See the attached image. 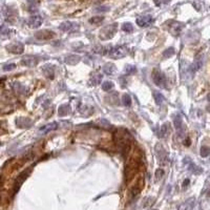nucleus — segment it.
Instances as JSON below:
<instances>
[{"label": "nucleus", "mask_w": 210, "mask_h": 210, "mask_svg": "<svg viewBox=\"0 0 210 210\" xmlns=\"http://www.w3.org/2000/svg\"><path fill=\"white\" fill-rule=\"evenodd\" d=\"M43 22V19H42L41 16H32L28 21V24L31 29H38L39 26L42 24Z\"/></svg>", "instance_id": "13"}, {"label": "nucleus", "mask_w": 210, "mask_h": 210, "mask_svg": "<svg viewBox=\"0 0 210 210\" xmlns=\"http://www.w3.org/2000/svg\"><path fill=\"white\" fill-rule=\"evenodd\" d=\"M108 10V8H106V7H102V8H98L97 10V12H105V11H107Z\"/></svg>", "instance_id": "36"}, {"label": "nucleus", "mask_w": 210, "mask_h": 210, "mask_svg": "<svg viewBox=\"0 0 210 210\" xmlns=\"http://www.w3.org/2000/svg\"><path fill=\"white\" fill-rule=\"evenodd\" d=\"M122 29L124 32H126V33H131V32L134 31V26H133V24H131V23L126 22V23H124V24L122 25Z\"/></svg>", "instance_id": "27"}, {"label": "nucleus", "mask_w": 210, "mask_h": 210, "mask_svg": "<svg viewBox=\"0 0 210 210\" xmlns=\"http://www.w3.org/2000/svg\"><path fill=\"white\" fill-rule=\"evenodd\" d=\"M173 125H175V128L176 130V133L179 134V136H182L183 134V121H182V118L180 116H176L175 117V119H173Z\"/></svg>", "instance_id": "16"}, {"label": "nucleus", "mask_w": 210, "mask_h": 210, "mask_svg": "<svg viewBox=\"0 0 210 210\" xmlns=\"http://www.w3.org/2000/svg\"><path fill=\"white\" fill-rule=\"evenodd\" d=\"M143 186H144V180L141 178L140 180H138L136 184H134L133 187H131V190H130L131 197H136L138 194H140V192L142 191Z\"/></svg>", "instance_id": "12"}, {"label": "nucleus", "mask_w": 210, "mask_h": 210, "mask_svg": "<svg viewBox=\"0 0 210 210\" xmlns=\"http://www.w3.org/2000/svg\"><path fill=\"white\" fill-rule=\"evenodd\" d=\"M166 133H167V124H164L163 126H162V128H161V134H160V137L161 138H163L165 134H166Z\"/></svg>", "instance_id": "35"}, {"label": "nucleus", "mask_w": 210, "mask_h": 210, "mask_svg": "<svg viewBox=\"0 0 210 210\" xmlns=\"http://www.w3.org/2000/svg\"><path fill=\"white\" fill-rule=\"evenodd\" d=\"M16 124L20 128H26L32 124V122L29 119H17Z\"/></svg>", "instance_id": "21"}, {"label": "nucleus", "mask_w": 210, "mask_h": 210, "mask_svg": "<svg viewBox=\"0 0 210 210\" xmlns=\"http://www.w3.org/2000/svg\"><path fill=\"white\" fill-rule=\"evenodd\" d=\"M117 32V24H110L107 25L105 28L102 29V31L100 32V38L102 40H108V39H112L113 36H115Z\"/></svg>", "instance_id": "4"}, {"label": "nucleus", "mask_w": 210, "mask_h": 210, "mask_svg": "<svg viewBox=\"0 0 210 210\" xmlns=\"http://www.w3.org/2000/svg\"><path fill=\"white\" fill-rule=\"evenodd\" d=\"M154 1H155V3L158 5V7H161V5H163V4L169 3L170 0H154Z\"/></svg>", "instance_id": "33"}, {"label": "nucleus", "mask_w": 210, "mask_h": 210, "mask_svg": "<svg viewBox=\"0 0 210 210\" xmlns=\"http://www.w3.org/2000/svg\"><path fill=\"white\" fill-rule=\"evenodd\" d=\"M127 47H126L125 45H120V46H116L115 49L110 50H109V57L113 59H121L123 58V57H125L126 55H127Z\"/></svg>", "instance_id": "5"}, {"label": "nucleus", "mask_w": 210, "mask_h": 210, "mask_svg": "<svg viewBox=\"0 0 210 210\" xmlns=\"http://www.w3.org/2000/svg\"><path fill=\"white\" fill-rule=\"evenodd\" d=\"M29 173H31V168H28V169L23 170V171L17 176L16 180H15V182H14L13 190H12V197H14L15 194H16L18 191H19L21 185L23 184V182H24L26 180V178H28V176H29Z\"/></svg>", "instance_id": "2"}, {"label": "nucleus", "mask_w": 210, "mask_h": 210, "mask_svg": "<svg viewBox=\"0 0 210 210\" xmlns=\"http://www.w3.org/2000/svg\"><path fill=\"white\" fill-rule=\"evenodd\" d=\"M208 100H209V101H210V95H209V96H208Z\"/></svg>", "instance_id": "38"}, {"label": "nucleus", "mask_w": 210, "mask_h": 210, "mask_svg": "<svg viewBox=\"0 0 210 210\" xmlns=\"http://www.w3.org/2000/svg\"><path fill=\"white\" fill-rule=\"evenodd\" d=\"M176 50L173 47H169V49H167L165 52L163 53V57L164 58H170V57H172L173 55H175Z\"/></svg>", "instance_id": "26"}, {"label": "nucleus", "mask_w": 210, "mask_h": 210, "mask_svg": "<svg viewBox=\"0 0 210 210\" xmlns=\"http://www.w3.org/2000/svg\"><path fill=\"white\" fill-rule=\"evenodd\" d=\"M122 102L125 106H130L131 105V97L128 94H124L122 97Z\"/></svg>", "instance_id": "24"}, {"label": "nucleus", "mask_w": 210, "mask_h": 210, "mask_svg": "<svg viewBox=\"0 0 210 210\" xmlns=\"http://www.w3.org/2000/svg\"><path fill=\"white\" fill-rule=\"evenodd\" d=\"M189 182H190V181H189L188 179H187V180H185L184 183H183V187H186V186H187V185L189 184Z\"/></svg>", "instance_id": "37"}, {"label": "nucleus", "mask_w": 210, "mask_h": 210, "mask_svg": "<svg viewBox=\"0 0 210 210\" xmlns=\"http://www.w3.org/2000/svg\"><path fill=\"white\" fill-rule=\"evenodd\" d=\"M136 71H137L136 66H131V65H128V66H126V73H127L128 75L134 74Z\"/></svg>", "instance_id": "32"}, {"label": "nucleus", "mask_w": 210, "mask_h": 210, "mask_svg": "<svg viewBox=\"0 0 210 210\" xmlns=\"http://www.w3.org/2000/svg\"><path fill=\"white\" fill-rule=\"evenodd\" d=\"M208 197H210V191H209V192H208Z\"/></svg>", "instance_id": "39"}, {"label": "nucleus", "mask_w": 210, "mask_h": 210, "mask_svg": "<svg viewBox=\"0 0 210 210\" xmlns=\"http://www.w3.org/2000/svg\"><path fill=\"white\" fill-rule=\"evenodd\" d=\"M201 155H202L203 158H206L208 157V155H210V148L207 146H202L201 147Z\"/></svg>", "instance_id": "28"}, {"label": "nucleus", "mask_w": 210, "mask_h": 210, "mask_svg": "<svg viewBox=\"0 0 210 210\" xmlns=\"http://www.w3.org/2000/svg\"><path fill=\"white\" fill-rule=\"evenodd\" d=\"M101 79H102V76H101V75H98V74H97L95 77H92V79H91V84H92V85H97L98 83H100Z\"/></svg>", "instance_id": "30"}, {"label": "nucleus", "mask_w": 210, "mask_h": 210, "mask_svg": "<svg viewBox=\"0 0 210 210\" xmlns=\"http://www.w3.org/2000/svg\"><path fill=\"white\" fill-rule=\"evenodd\" d=\"M103 71L106 75H113V73H116V66L113 63H106L103 66Z\"/></svg>", "instance_id": "22"}, {"label": "nucleus", "mask_w": 210, "mask_h": 210, "mask_svg": "<svg viewBox=\"0 0 210 210\" xmlns=\"http://www.w3.org/2000/svg\"><path fill=\"white\" fill-rule=\"evenodd\" d=\"M155 152H157V158L158 160L160 161L161 164H164L165 161L167 160L166 159V151L163 149V147H162L160 144H158L157 146H155Z\"/></svg>", "instance_id": "15"}, {"label": "nucleus", "mask_w": 210, "mask_h": 210, "mask_svg": "<svg viewBox=\"0 0 210 210\" xmlns=\"http://www.w3.org/2000/svg\"><path fill=\"white\" fill-rule=\"evenodd\" d=\"M203 56L202 55H199V56H197V58H196V60L193 61V63L191 64V66L189 67V70H190V71L191 73H194V71H199L201 67L203 66Z\"/></svg>", "instance_id": "14"}, {"label": "nucleus", "mask_w": 210, "mask_h": 210, "mask_svg": "<svg viewBox=\"0 0 210 210\" xmlns=\"http://www.w3.org/2000/svg\"><path fill=\"white\" fill-rule=\"evenodd\" d=\"M16 67V65L14 64V63H10V64H7L3 66V70L7 71H13L14 68Z\"/></svg>", "instance_id": "34"}, {"label": "nucleus", "mask_w": 210, "mask_h": 210, "mask_svg": "<svg viewBox=\"0 0 210 210\" xmlns=\"http://www.w3.org/2000/svg\"><path fill=\"white\" fill-rule=\"evenodd\" d=\"M57 127H58V124H57L56 122H52V123H50V124H47L45 126H43V127H41L40 128V133L47 134V133H50V131L57 129Z\"/></svg>", "instance_id": "18"}, {"label": "nucleus", "mask_w": 210, "mask_h": 210, "mask_svg": "<svg viewBox=\"0 0 210 210\" xmlns=\"http://www.w3.org/2000/svg\"><path fill=\"white\" fill-rule=\"evenodd\" d=\"M183 28H184L183 23L178 22V21H171L169 25V32L171 33L173 36H179L180 33L182 32Z\"/></svg>", "instance_id": "9"}, {"label": "nucleus", "mask_w": 210, "mask_h": 210, "mask_svg": "<svg viewBox=\"0 0 210 210\" xmlns=\"http://www.w3.org/2000/svg\"><path fill=\"white\" fill-rule=\"evenodd\" d=\"M21 63H22L23 65H25V66L33 67V66H35V65H37L38 58L36 56L28 55V56H24L22 59H21Z\"/></svg>", "instance_id": "11"}, {"label": "nucleus", "mask_w": 210, "mask_h": 210, "mask_svg": "<svg viewBox=\"0 0 210 210\" xmlns=\"http://www.w3.org/2000/svg\"><path fill=\"white\" fill-rule=\"evenodd\" d=\"M155 103H157L158 105H162V103L164 102V97H163V95L161 94V92H155Z\"/></svg>", "instance_id": "23"}, {"label": "nucleus", "mask_w": 210, "mask_h": 210, "mask_svg": "<svg viewBox=\"0 0 210 210\" xmlns=\"http://www.w3.org/2000/svg\"><path fill=\"white\" fill-rule=\"evenodd\" d=\"M70 112H71L70 105L68 104H62L58 109V115L60 117H64V116H67L68 113H70Z\"/></svg>", "instance_id": "19"}, {"label": "nucleus", "mask_w": 210, "mask_h": 210, "mask_svg": "<svg viewBox=\"0 0 210 210\" xmlns=\"http://www.w3.org/2000/svg\"><path fill=\"white\" fill-rule=\"evenodd\" d=\"M104 20V17H92V19H89V22L92 23V24H99V23H101L102 21Z\"/></svg>", "instance_id": "29"}, {"label": "nucleus", "mask_w": 210, "mask_h": 210, "mask_svg": "<svg viewBox=\"0 0 210 210\" xmlns=\"http://www.w3.org/2000/svg\"><path fill=\"white\" fill-rule=\"evenodd\" d=\"M8 52H10L12 54H16V55H19V54H22L23 50H24V45L20 42H16V43H12L10 45L7 46Z\"/></svg>", "instance_id": "8"}, {"label": "nucleus", "mask_w": 210, "mask_h": 210, "mask_svg": "<svg viewBox=\"0 0 210 210\" xmlns=\"http://www.w3.org/2000/svg\"><path fill=\"white\" fill-rule=\"evenodd\" d=\"M151 78H152L154 83L157 86H159V87H161V88L166 87V76H165L159 68H155V70L152 71Z\"/></svg>", "instance_id": "3"}, {"label": "nucleus", "mask_w": 210, "mask_h": 210, "mask_svg": "<svg viewBox=\"0 0 210 210\" xmlns=\"http://www.w3.org/2000/svg\"><path fill=\"white\" fill-rule=\"evenodd\" d=\"M35 37L38 40H50V39H53L55 37V33L53 31H50V29H41L39 32H36Z\"/></svg>", "instance_id": "7"}, {"label": "nucleus", "mask_w": 210, "mask_h": 210, "mask_svg": "<svg viewBox=\"0 0 210 210\" xmlns=\"http://www.w3.org/2000/svg\"><path fill=\"white\" fill-rule=\"evenodd\" d=\"M59 29L63 32H75L79 29V25L76 22H71V21H65L61 25L59 26Z\"/></svg>", "instance_id": "10"}, {"label": "nucleus", "mask_w": 210, "mask_h": 210, "mask_svg": "<svg viewBox=\"0 0 210 210\" xmlns=\"http://www.w3.org/2000/svg\"><path fill=\"white\" fill-rule=\"evenodd\" d=\"M113 83L110 82V81H105V82H103V84H102V89L105 92L110 91V89H113Z\"/></svg>", "instance_id": "25"}, {"label": "nucleus", "mask_w": 210, "mask_h": 210, "mask_svg": "<svg viewBox=\"0 0 210 210\" xmlns=\"http://www.w3.org/2000/svg\"><path fill=\"white\" fill-rule=\"evenodd\" d=\"M154 17L150 16V15H145V16H141L137 19V24L140 26V28H147V26L151 25L154 23Z\"/></svg>", "instance_id": "6"}, {"label": "nucleus", "mask_w": 210, "mask_h": 210, "mask_svg": "<svg viewBox=\"0 0 210 210\" xmlns=\"http://www.w3.org/2000/svg\"><path fill=\"white\" fill-rule=\"evenodd\" d=\"M43 73L47 78L53 79L54 76H55V70H54V66H52V65H45V66L43 67Z\"/></svg>", "instance_id": "20"}, {"label": "nucleus", "mask_w": 210, "mask_h": 210, "mask_svg": "<svg viewBox=\"0 0 210 210\" xmlns=\"http://www.w3.org/2000/svg\"><path fill=\"white\" fill-rule=\"evenodd\" d=\"M115 142L117 146L120 148L123 157L126 158V155L129 154L130 147H131V137L128 134L127 130L125 129H118L115 134Z\"/></svg>", "instance_id": "1"}, {"label": "nucleus", "mask_w": 210, "mask_h": 210, "mask_svg": "<svg viewBox=\"0 0 210 210\" xmlns=\"http://www.w3.org/2000/svg\"><path fill=\"white\" fill-rule=\"evenodd\" d=\"M164 176V170L161 169V168H159V169L155 170V179L158 180V181H160V180L163 178Z\"/></svg>", "instance_id": "31"}, {"label": "nucleus", "mask_w": 210, "mask_h": 210, "mask_svg": "<svg viewBox=\"0 0 210 210\" xmlns=\"http://www.w3.org/2000/svg\"><path fill=\"white\" fill-rule=\"evenodd\" d=\"M80 60H81L80 56H78V55H70V56L65 57L64 61H65V63H67V64H70V65H75V64H77V63L79 62Z\"/></svg>", "instance_id": "17"}]
</instances>
